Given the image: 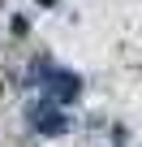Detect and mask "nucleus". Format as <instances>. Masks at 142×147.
Returning <instances> with one entry per match:
<instances>
[{"label":"nucleus","mask_w":142,"mask_h":147,"mask_svg":"<svg viewBox=\"0 0 142 147\" xmlns=\"http://www.w3.org/2000/svg\"><path fill=\"white\" fill-rule=\"evenodd\" d=\"M56 82H60V87H56V95H60V100H69V95H78V78H69V74H60Z\"/></svg>","instance_id":"f257e3e1"}]
</instances>
